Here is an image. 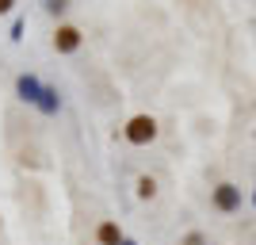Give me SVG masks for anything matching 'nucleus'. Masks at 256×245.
<instances>
[{
  "mask_svg": "<svg viewBox=\"0 0 256 245\" xmlns=\"http://www.w3.org/2000/svg\"><path fill=\"white\" fill-rule=\"evenodd\" d=\"M42 8L50 12V16H62V12L69 8V0H42Z\"/></svg>",
  "mask_w": 256,
  "mask_h": 245,
  "instance_id": "1a4fd4ad",
  "label": "nucleus"
},
{
  "mask_svg": "<svg viewBox=\"0 0 256 245\" xmlns=\"http://www.w3.org/2000/svg\"><path fill=\"white\" fill-rule=\"evenodd\" d=\"M180 245H206V234L203 230H188V234L180 237Z\"/></svg>",
  "mask_w": 256,
  "mask_h": 245,
  "instance_id": "6e6552de",
  "label": "nucleus"
},
{
  "mask_svg": "<svg viewBox=\"0 0 256 245\" xmlns=\"http://www.w3.org/2000/svg\"><path fill=\"white\" fill-rule=\"evenodd\" d=\"M8 39H12V43H20V39H23V20H20V16L12 20V31H8Z\"/></svg>",
  "mask_w": 256,
  "mask_h": 245,
  "instance_id": "9d476101",
  "label": "nucleus"
},
{
  "mask_svg": "<svg viewBox=\"0 0 256 245\" xmlns=\"http://www.w3.org/2000/svg\"><path fill=\"white\" fill-rule=\"evenodd\" d=\"M38 111H42V115H58V111H62V96H58V88L54 85H46L42 88V96H38Z\"/></svg>",
  "mask_w": 256,
  "mask_h": 245,
  "instance_id": "39448f33",
  "label": "nucleus"
},
{
  "mask_svg": "<svg viewBox=\"0 0 256 245\" xmlns=\"http://www.w3.org/2000/svg\"><path fill=\"white\" fill-rule=\"evenodd\" d=\"M122 245H138V241H130V237H122Z\"/></svg>",
  "mask_w": 256,
  "mask_h": 245,
  "instance_id": "f8f14e48",
  "label": "nucleus"
},
{
  "mask_svg": "<svg viewBox=\"0 0 256 245\" xmlns=\"http://www.w3.org/2000/svg\"><path fill=\"white\" fill-rule=\"evenodd\" d=\"M134 192H138V199H153V195H157V180H153V176H138Z\"/></svg>",
  "mask_w": 256,
  "mask_h": 245,
  "instance_id": "0eeeda50",
  "label": "nucleus"
},
{
  "mask_svg": "<svg viewBox=\"0 0 256 245\" xmlns=\"http://www.w3.org/2000/svg\"><path fill=\"white\" fill-rule=\"evenodd\" d=\"M210 203H214V211H222V214L241 211V188H237V184H230V180L214 184V188H210Z\"/></svg>",
  "mask_w": 256,
  "mask_h": 245,
  "instance_id": "f03ea898",
  "label": "nucleus"
},
{
  "mask_svg": "<svg viewBox=\"0 0 256 245\" xmlns=\"http://www.w3.org/2000/svg\"><path fill=\"white\" fill-rule=\"evenodd\" d=\"M96 241L100 245H122V230H118V222H111V218L100 222L96 226Z\"/></svg>",
  "mask_w": 256,
  "mask_h": 245,
  "instance_id": "423d86ee",
  "label": "nucleus"
},
{
  "mask_svg": "<svg viewBox=\"0 0 256 245\" xmlns=\"http://www.w3.org/2000/svg\"><path fill=\"white\" fill-rule=\"evenodd\" d=\"M157 119L153 115H134V119H126V127H122V138L130 142V146H150L153 138H157Z\"/></svg>",
  "mask_w": 256,
  "mask_h": 245,
  "instance_id": "f257e3e1",
  "label": "nucleus"
},
{
  "mask_svg": "<svg viewBox=\"0 0 256 245\" xmlns=\"http://www.w3.org/2000/svg\"><path fill=\"white\" fill-rule=\"evenodd\" d=\"M252 207H256V192H252Z\"/></svg>",
  "mask_w": 256,
  "mask_h": 245,
  "instance_id": "ddd939ff",
  "label": "nucleus"
},
{
  "mask_svg": "<svg viewBox=\"0 0 256 245\" xmlns=\"http://www.w3.org/2000/svg\"><path fill=\"white\" fill-rule=\"evenodd\" d=\"M50 43H54L58 54H76L80 43H84V35H80V27H73V23H58V31H54Z\"/></svg>",
  "mask_w": 256,
  "mask_h": 245,
  "instance_id": "7ed1b4c3",
  "label": "nucleus"
},
{
  "mask_svg": "<svg viewBox=\"0 0 256 245\" xmlns=\"http://www.w3.org/2000/svg\"><path fill=\"white\" fill-rule=\"evenodd\" d=\"M12 8H16V0H0V16H8Z\"/></svg>",
  "mask_w": 256,
  "mask_h": 245,
  "instance_id": "9b49d317",
  "label": "nucleus"
},
{
  "mask_svg": "<svg viewBox=\"0 0 256 245\" xmlns=\"http://www.w3.org/2000/svg\"><path fill=\"white\" fill-rule=\"evenodd\" d=\"M42 81H38V77H34V73H20V77H16V96H20L23 100V104H38V96H42Z\"/></svg>",
  "mask_w": 256,
  "mask_h": 245,
  "instance_id": "20e7f679",
  "label": "nucleus"
}]
</instances>
